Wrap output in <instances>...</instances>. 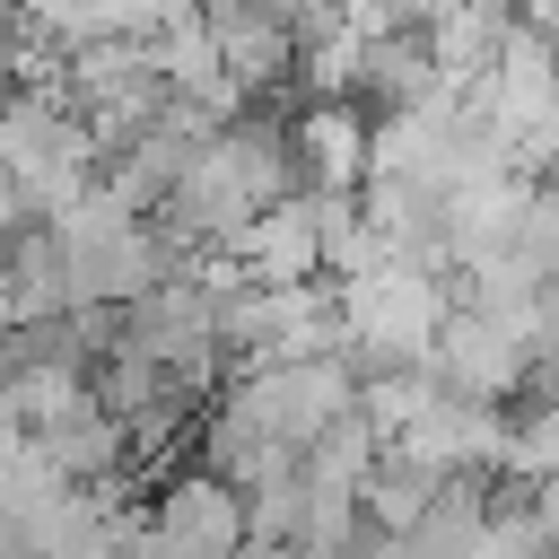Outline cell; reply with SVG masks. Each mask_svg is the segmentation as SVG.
I'll use <instances>...</instances> for the list:
<instances>
[{"label":"cell","instance_id":"obj_4","mask_svg":"<svg viewBox=\"0 0 559 559\" xmlns=\"http://www.w3.org/2000/svg\"><path fill=\"white\" fill-rule=\"evenodd\" d=\"M489 524V480H445L428 498V515L402 533V559H472Z\"/></svg>","mask_w":559,"mask_h":559},{"label":"cell","instance_id":"obj_2","mask_svg":"<svg viewBox=\"0 0 559 559\" xmlns=\"http://www.w3.org/2000/svg\"><path fill=\"white\" fill-rule=\"evenodd\" d=\"M288 148H297L306 192H358L367 183V105H297Z\"/></svg>","mask_w":559,"mask_h":559},{"label":"cell","instance_id":"obj_1","mask_svg":"<svg viewBox=\"0 0 559 559\" xmlns=\"http://www.w3.org/2000/svg\"><path fill=\"white\" fill-rule=\"evenodd\" d=\"M148 533H157L175 559H236V550H245L236 489L210 480V472H166V480H157V507H148Z\"/></svg>","mask_w":559,"mask_h":559},{"label":"cell","instance_id":"obj_5","mask_svg":"<svg viewBox=\"0 0 559 559\" xmlns=\"http://www.w3.org/2000/svg\"><path fill=\"white\" fill-rule=\"evenodd\" d=\"M367 463H376V437H367V428H358V411H349V419H332V428L297 454V480H306L314 498H358Z\"/></svg>","mask_w":559,"mask_h":559},{"label":"cell","instance_id":"obj_3","mask_svg":"<svg viewBox=\"0 0 559 559\" xmlns=\"http://www.w3.org/2000/svg\"><path fill=\"white\" fill-rule=\"evenodd\" d=\"M437 489H445V480H437L428 463H411V454L376 445V463H367V480H358V498H349V507H358L384 542H402V533L428 515V498H437Z\"/></svg>","mask_w":559,"mask_h":559}]
</instances>
